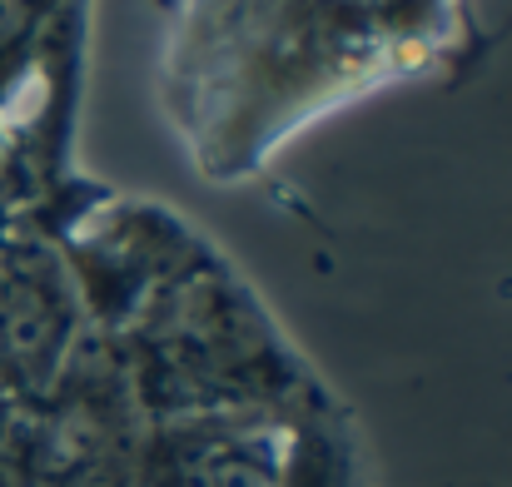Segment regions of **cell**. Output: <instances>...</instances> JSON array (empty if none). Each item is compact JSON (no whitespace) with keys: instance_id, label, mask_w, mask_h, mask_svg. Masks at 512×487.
Returning a JSON list of instances; mask_svg holds the SVG:
<instances>
[{"instance_id":"1","label":"cell","mask_w":512,"mask_h":487,"mask_svg":"<svg viewBox=\"0 0 512 487\" xmlns=\"http://www.w3.org/2000/svg\"><path fill=\"white\" fill-rule=\"evenodd\" d=\"M468 55L463 0H184L160 100L194 169L239 184L339 105Z\"/></svg>"}]
</instances>
